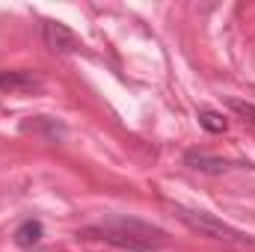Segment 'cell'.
I'll list each match as a JSON object with an SVG mask.
<instances>
[{
  "label": "cell",
  "mask_w": 255,
  "mask_h": 252,
  "mask_svg": "<svg viewBox=\"0 0 255 252\" xmlns=\"http://www.w3.org/2000/svg\"><path fill=\"white\" fill-rule=\"evenodd\" d=\"M187 166L199 169V172H229L232 163L229 160H220V157H211V154H202V151H187Z\"/></svg>",
  "instance_id": "5"
},
{
  "label": "cell",
  "mask_w": 255,
  "mask_h": 252,
  "mask_svg": "<svg viewBox=\"0 0 255 252\" xmlns=\"http://www.w3.org/2000/svg\"><path fill=\"white\" fill-rule=\"evenodd\" d=\"M42 241V223L39 220H24L18 229H15V244L21 250H30Z\"/></svg>",
  "instance_id": "6"
},
{
  "label": "cell",
  "mask_w": 255,
  "mask_h": 252,
  "mask_svg": "<svg viewBox=\"0 0 255 252\" xmlns=\"http://www.w3.org/2000/svg\"><path fill=\"white\" fill-rule=\"evenodd\" d=\"M45 83L39 77V71L33 68H3L0 71V92H18V95H27V92H39Z\"/></svg>",
  "instance_id": "4"
},
{
  "label": "cell",
  "mask_w": 255,
  "mask_h": 252,
  "mask_svg": "<svg viewBox=\"0 0 255 252\" xmlns=\"http://www.w3.org/2000/svg\"><path fill=\"white\" fill-rule=\"evenodd\" d=\"M199 125L205 127V130H211V133H223L229 122H226V116L223 113H217V110H202L199 113Z\"/></svg>",
  "instance_id": "7"
},
{
  "label": "cell",
  "mask_w": 255,
  "mask_h": 252,
  "mask_svg": "<svg viewBox=\"0 0 255 252\" xmlns=\"http://www.w3.org/2000/svg\"><path fill=\"white\" fill-rule=\"evenodd\" d=\"M80 235L104 241V244H113L119 250H130V252H151V250H160L166 244V232L163 229H157L151 223H142L136 217H125V214L104 217L101 223L86 226L83 232H77V238Z\"/></svg>",
  "instance_id": "1"
},
{
  "label": "cell",
  "mask_w": 255,
  "mask_h": 252,
  "mask_svg": "<svg viewBox=\"0 0 255 252\" xmlns=\"http://www.w3.org/2000/svg\"><path fill=\"white\" fill-rule=\"evenodd\" d=\"M175 217H178L190 232L202 235V238H214V241H223V244H255L250 235L238 232L235 226L217 220V217L208 214V211H196V208H181V205H175Z\"/></svg>",
  "instance_id": "2"
},
{
  "label": "cell",
  "mask_w": 255,
  "mask_h": 252,
  "mask_svg": "<svg viewBox=\"0 0 255 252\" xmlns=\"http://www.w3.org/2000/svg\"><path fill=\"white\" fill-rule=\"evenodd\" d=\"M42 36H45V42L54 54H80L83 51V39L63 21H45Z\"/></svg>",
  "instance_id": "3"
},
{
  "label": "cell",
  "mask_w": 255,
  "mask_h": 252,
  "mask_svg": "<svg viewBox=\"0 0 255 252\" xmlns=\"http://www.w3.org/2000/svg\"><path fill=\"white\" fill-rule=\"evenodd\" d=\"M229 107H232L238 116L250 119V122L255 125V104H250V101H241V98H229Z\"/></svg>",
  "instance_id": "8"
}]
</instances>
